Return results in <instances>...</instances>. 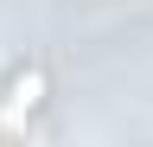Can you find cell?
<instances>
[{"label": "cell", "instance_id": "obj_1", "mask_svg": "<svg viewBox=\"0 0 153 147\" xmlns=\"http://www.w3.org/2000/svg\"><path fill=\"white\" fill-rule=\"evenodd\" d=\"M45 96H51V77H45V64H13V77L0 83V128L7 134H19L38 109H45Z\"/></svg>", "mask_w": 153, "mask_h": 147}]
</instances>
